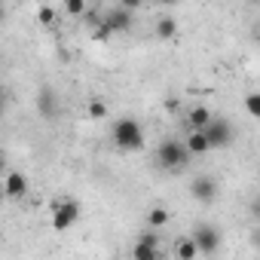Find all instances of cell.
<instances>
[{
	"mask_svg": "<svg viewBox=\"0 0 260 260\" xmlns=\"http://www.w3.org/2000/svg\"><path fill=\"white\" fill-rule=\"evenodd\" d=\"M242 104H245V113H248V116L260 119V92H248Z\"/></svg>",
	"mask_w": 260,
	"mask_h": 260,
	"instance_id": "cell-16",
	"label": "cell"
},
{
	"mask_svg": "<svg viewBox=\"0 0 260 260\" xmlns=\"http://www.w3.org/2000/svg\"><path fill=\"white\" fill-rule=\"evenodd\" d=\"M132 257H135V260H159V257H162V251H159V245L138 239V242H135V248H132Z\"/></svg>",
	"mask_w": 260,
	"mask_h": 260,
	"instance_id": "cell-13",
	"label": "cell"
},
{
	"mask_svg": "<svg viewBox=\"0 0 260 260\" xmlns=\"http://www.w3.org/2000/svg\"><path fill=\"white\" fill-rule=\"evenodd\" d=\"M68 16H86V0H64Z\"/></svg>",
	"mask_w": 260,
	"mask_h": 260,
	"instance_id": "cell-17",
	"label": "cell"
},
{
	"mask_svg": "<svg viewBox=\"0 0 260 260\" xmlns=\"http://www.w3.org/2000/svg\"><path fill=\"white\" fill-rule=\"evenodd\" d=\"M156 37L159 40H175L178 37V19L175 16H159L156 19Z\"/></svg>",
	"mask_w": 260,
	"mask_h": 260,
	"instance_id": "cell-14",
	"label": "cell"
},
{
	"mask_svg": "<svg viewBox=\"0 0 260 260\" xmlns=\"http://www.w3.org/2000/svg\"><path fill=\"white\" fill-rule=\"evenodd\" d=\"M190 147H187V141H181V138H166V141H159V147H156V169H162V172H184L187 169V162H190Z\"/></svg>",
	"mask_w": 260,
	"mask_h": 260,
	"instance_id": "cell-2",
	"label": "cell"
},
{
	"mask_svg": "<svg viewBox=\"0 0 260 260\" xmlns=\"http://www.w3.org/2000/svg\"><path fill=\"white\" fill-rule=\"evenodd\" d=\"M49 211H52V230L64 233V230H71V226L77 223V217H80V202L71 199V196H64V199H55Z\"/></svg>",
	"mask_w": 260,
	"mask_h": 260,
	"instance_id": "cell-3",
	"label": "cell"
},
{
	"mask_svg": "<svg viewBox=\"0 0 260 260\" xmlns=\"http://www.w3.org/2000/svg\"><path fill=\"white\" fill-rule=\"evenodd\" d=\"M217 193H220V184H217L211 175H196V178L190 181V196H193L196 202H202V205H211V202L217 199Z\"/></svg>",
	"mask_w": 260,
	"mask_h": 260,
	"instance_id": "cell-6",
	"label": "cell"
},
{
	"mask_svg": "<svg viewBox=\"0 0 260 260\" xmlns=\"http://www.w3.org/2000/svg\"><path fill=\"white\" fill-rule=\"evenodd\" d=\"M89 116H92V119H104V116H107V104L98 101V98H92V101H89Z\"/></svg>",
	"mask_w": 260,
	"mask_h": 260,
	"instance_id": "cell-18",
	"label": "cell"
},
{
	"mask_svg": "<svg viewBox=\"0 0 260 260\" xmlns=\"http://www.w3.org/2000/svg\"><path fill=\"white\" fill-rule=\"evenodd\" d=\"M141 4H144V0H116V7L132 10V13H138V10H141Z\"/></svg>",
	"mask_w": 260,
	"mask_h": 260,
	"instance_id": "cell-21",
	"label": "cell"
},
{
	"mask_svg": "<svg viewBox=\"0 0 260 260\" xmlns=\"http://www.w3.org/2000/svg\"><path fill=\"white\" fill-rule=\"evenodd\" d=\"M187 147H190V153H193V156H202V153H208V150H211L208 135L202 132V128H190V135H187Z\"/></svg>",
	"mask_w": 260,
	"mask_h": 260,
	"instance_id": "cell-10",
	"label": "cell"
},
{
	"mask_svg": "<svg viewBox=\"0 0 260 260\" xmlns=\"http://www.w3.org/2000/svg\"><path fill=\"white\" fill-rule=\"evenodd\" d=\"M156 4H159V7H178L181 0H156Z\"/></svg>",
	"mask_w": 260,
	"mask_h": 260,
	"instance_id": "cell-23",
	"label": "cell"
},
{
	"mask_svg": "<svg viewBox=\"0 0 260 260\" xmlns=\"http://www.w3.org/2000/svg\"><path fill=\"white\" fill-rule=\"evenodd\" d=\"M104 25L113 31V34H128L135 25V13L132 10H122V7H113L104 13Z\"/></svg>",
	"mask_w": 260,
	"mask_h": 260,
	"instance_id": "cell-8",
	"label": "cell"
},
{
	"mask_svg": "<svg viewBox=\"0 0 260 260\" xmlns=\"http://www.w3.org/2000/svg\"><path fill=\"white\" fill-rule=\"evenodd\" d=\"M248 211H251V217H254V220L260 223V196H254V199H251V205H248Z\"/></svg>",
	"mask_w": 260,
	"mask_h": 260,
	"instance_id": "cell-22",
	"label": "cell"
},
{
	"mask_svg": "<svg viewBox=\"0 0 260 260\" xmlns=\"http://www.w3.org/2000/svg\"><path fill=\"white\" fill-rule=\"evenodd\" d=\"M202 132L208 135L211 150L230 147V144H233V138H236V128H233V122H230L226 116H211V119H208V125L202 128Z\"/></svg>",
	"mask_w": 260,
	"mask_h": 260,
	"instance_id": "cell-4",
	"label": "cell"
},
{
	"mask_svg": "<svg viewBox=\"0 0 260 260\" xmlns=\"http://www.w3.org/2000/svg\"><path fill=\"white\" fill-rule=\"evenodd\" d=\"M37 113L43 116V119H58V113H61V101H58V92L52 89V86H40V92H37Z\"/></svg>",
	"mask_w": 260,
	"mask_h": 260,
	"instance_id": "cell-7",
	"label": "cell"
},
{
	"mask_svg": "<svg viewBox=\"0 0 260 260\" xmlns=\"http://www.w3.org/2000/svg\"><path fill=\"white\" fill-rule=\"evenodd\" d=\"M110 34H113V31H110V28L104 25V19H101V22H98V28L92 31V37H95L98 43H107V37H110Z\"/></svg>",
	"mask_w": 260,
	"mask_h": 260,
	"instance_id": "cell-20",
	"label": "cell"
},
{
	"mask_svg": "<svg viewBox=\"0 0 260 260\" xmlns=\"http://www.w3.org/2000/svg\"><path fill=\"white\" fill-rule=\"evenodd\" d=\"M110 141L119 153H135L144 147V125L135 116H119L110 128Z\"/></svg>",
	"mask_w": 260,
	"mask_h": 260,
	"instance_id": "cell-1",
	"label": "cell"
},
{
	"mask_svg": "<svg viewBox=\"0 0 260 260\" xmlns=\"http://www.w3.org/2000/svg\"><path fill=\"white\" fill-rule=\"evenodd\" d=\"M190 236L196 239V245H199V254L211 257V254H217V251H220V242H223V236H220V230H217V226H211V223H196Z\"/></svg>",
	"mask_w": 260,
	"mask_h": 260,
	"instance_id": "cell-5",
	"label": "cell"
},
{
	"mask_svg": "<svg viewBox=\"0 0 260 260\" xmlns=\"http://www.w3.org/2000/svg\"><path fill=\"white\" fill-rule=\"evenodd\" d=\"M211 116H214V113H211L205 104H196V107L187 110V125H190V128H205Z\"/></svg>",
	"mask_w": 260,
	"mask_h": 260,
	"instance_id": "cell-12",
	"label": "cell"
},
{
	"mask_svg": "<svg viewBox=\"0 0 260 260\" xmlns=\"http://www.w3.org/2000/svg\"><path fill=\"white\" fill-rule=\"evenodd\" d=\"M172 254H175L178 260H193V257L199 254V245H196V239H193V236H184V239H178V242H175Z\"/></svg>",
	"mask_w": 260,
	"mask_h": 260,
	"instance_id": "cell-11",
	"label": "cell"
},
{
	"mask_svg": "<svg viewBox=\"0 0 260 260\" xmlns=\"http://www.w3.org/2000/svg\"><path fill=\"white\" fill-rule=\"evenodd\" d=\"M251 4H260V0H251Z\"/></svg>",
	"mask_w": 260,
	"mask_h": 260,
	"instance_id": "cell-25",
	"label": "cell"
},
{
	"mask_svg": "<svg viewBox=\"0 0 260 260\" xmlns=\"http://www.w3.org/2000/svg\"><path fill=\"white\" fill-rule=\"evenodd\" d=\"M254 245L260 248V230H254Z\"/></svg>",
	"mask_w": 260,
	"mask_h": 260,
	"instance_id": "cell-24",
	"label": "cell"
},
{
	"mask_svg": "<svg viewBox=\"0 0 260 260\" xmlns=\"http://www.w3.org/2000/svg\"><path fill=\"white\" fill-rule=\"evenodd\" d=\"M37 22H40V25H52V22H55V10H52V7H40V10H37Z\"/></svg>",
	"mask_w": 260,
	"mask_h": 260,
	"instance_id": "cell-19",
	"label": "cell"
},
{
	"mask_svg": "<svg viewBox=\"0 0 260 260\" xmlns=\"http://www.w3.org/2000/svg\"><path fill=\"white\" fill-rule=\"evenodd\" d=\"M4 193H7V199H25V193H28V178H25V172H7V178H4Z\"/></svg>",
	"mask_w": 260,
	"mask_h": 260,
	"instance_id": "cell-9",
	"label": "cell"
},
{
	"mask_svg": "<svg viewBox=\"0 0 260 260\" xmlns=\"http://www.w3.org/2000/svg\"><path fill=\"white\" fill-rule=\"evenodd\" d=\"M169 220H172V211H169L166 205H153V208L147 211V226H153V230H162Z\"/></svg>",
	"mask_w": 260,
	"mask_h": 260,
	"instance_id": "cell-15",
	"label": "cell"
}]
</instances>
